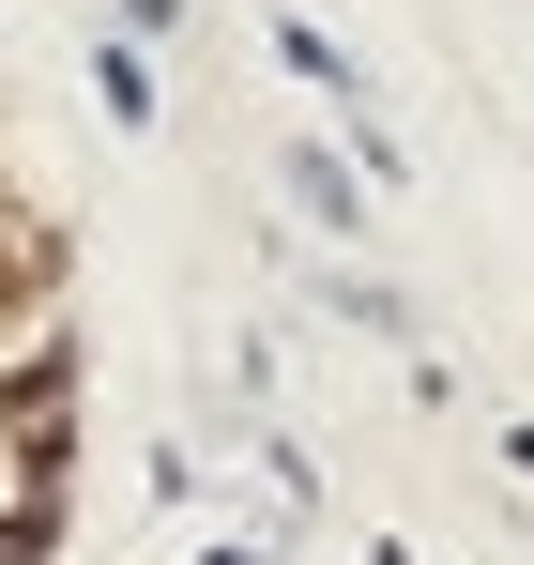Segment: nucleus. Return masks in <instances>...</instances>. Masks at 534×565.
I'll use <instances>...</instances> for the list:
<instances>
[{
	"label": "nucleus",
	"instance_id": "nucleus-1",
	"mask_svg": "<svg viewBox=\"0 0 534 565\" xmlns=\"http://www.w3.org/2000/svg\"><path fill=\"white\" fill-rule=\"evenodd\" d=\"M77 352H62V321H31V337H0V473H77Z\"/></svg>",
	"mask_w": 534,
	"mask_h": 565
},
{
	"label": "nucleus",
	"instance_id": "nucleus-3",
	"mask_svg": "<svg viewBox=\"0 0 534 565\" xmlns=\"http://www.w3.org/2000/svg\"><path fill=\"white\" fill-rule=\"evenodd\" d=\"M62 551V473H15V520H0V565H46Z\"/></svg>",
	"mask_w": 534,
	"mask_h": 565
},
{
	"label": "nucleus",
	"instance_id": "nucleus-2",
	"mask_svg": "<svg viewBox=\"0 0 534 565\" xmlns=\"http://www.w3.org/2000/svg\"><path fill=\"white\" fill-rule=\"evenodd\" d=\"M62 290H77V230H62L31 184H0V337L62 321Z\"/></svg>",
	"mask_w": 534,
	"mask_h": 565
}]
</instances>
